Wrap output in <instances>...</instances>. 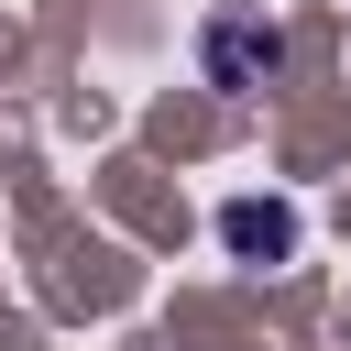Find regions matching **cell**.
<instances>
[{
    "instance_id": "obj_1",
    "label": "cell",
    "mask_w": 351,
    "mask_h": 351,
    "mask_svg": "<svg viewBox=\"0 0 351 351\" xmlns=\"http://www.w3.org/2000/svg\"><path fill=\"white\" fill-rule=\"evenodd\" d=\"M197 55H208V77H219V88H263V77L285 66V33H274V22H252V11H219V22L197 33Z\"/></svg>"
}]
</instances>
